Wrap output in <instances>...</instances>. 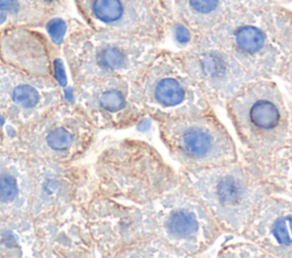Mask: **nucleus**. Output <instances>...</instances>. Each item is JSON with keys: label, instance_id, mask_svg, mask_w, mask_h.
<instances>
[{"label": "nucleus", "instance_id": "2", "mask_svg": "<svg viewBox=\"0 0 292 258\" xmlns=\"http://www.w3.org/2000/svg\"><path fill=\"white\" fill-rule=\"evenodd\" d=\"M181 180L205 204L226 236L241 237L271 190L241 157L218 166L181 170Z\"/></svg>", "mask_w": 292, "mask_h": 258}, {"label": "nucleus", "instance_id": "12", "mask_svg": "<svg viewBox=\"0 0 292 258\" xmlns=\"http://www.w3.org/2000/svg\"><path fill=\"white\" fill-rule=\"evenodd\" d=\"M242 238V237H241ZM243 241H229L223 244L216 254L221 258H271L270 254L254 241L242 238Z\"/></svg>", "mask_w": 292, "mask_h": 258}, {"label": "nucleus", "instance_id": "15", "mask_svg": "<svg viewBox=\"0 0 292 258\" xmlns=\"http://www.w3.org/2000/svg\"><path fill=\"white\" fill-rule=\"evenodd\" d=\"M18 193V185L15 177L7 173L0 174V201L8 203Z\"/></svg>", "mask_w": 292, "mask_h": 258}, {"label": "nucleus", "instance_id": "5", "mask_svg": "<svg viewBox=\"0 0 292 258\" xmlns=\"http://www.w3.org/2000/svg\"><path fill=\"white\" fill-rule=\"evenodd\" d=\"M160 140L181 170H195L237 162V142L215 110L199 114L160 118Z\"/></svg>", "mask_w": 292, "mask_h": 258}, {"label": "nucleus", "instance_id": "4", "mask_svg": "<svg viewBox=\"0 0 292 258\" xmlns=\"http://www.w3.org/2000/svg\"><path fill=\"white\" fill-rule=\"evenodd\" d=\"M133 98L152 121L214 111L179 52L159 49L133 80Z\"/></svg>", "mask_w": 292, "mask_h": 258}, {"label": "nucleus", "instance_id": "6", "mask_svg": "<svg viewBox=\"0 0 292 258\" xmlns=\"http://www.w3.org/2000/svg\"><path fill=\"white\" fill-rule=\"evenodd\" d=\"M146 206L154 222L155 235L183 258L203 255L226 236L209 209L182 180Z\"/></svg>", "mask_w": 292, "mask_h": 258}, {"label": "nucleus", "instance_id": "18", "mask_svg": "<svg viewBox=\"0 0 292 258\" xmlns=\"http://www.w3.org/2000/svg\"><path fill=\"white\" fill-rule=\"evenodd\" d=\"M54 70H55V78H56V80H57L58 83L61 84L62 87H65L66 86L65 70H64L63 63L59 59L55 60V63H54Z\"/></svg>", "mask_w": 292, "mask_h": 258}, {"label": "nucleus", "instance_id": "11", "mask_svg": "<svg viewBox=\"0 0 292 258\" xmlns=\"http://www.w3.org/2000/svg\"><path fill=\"white\" fill-rule=\"evenodd\" d=\"M119 255L125 257L183 258L181 254L159 236H152L138 241L122 251Z\"/></svg>", "mask_w": 292, "mask_h": 258}, {"label": "nucleus", "instance_id": "14", "mask_svg": "<svg viewBox=\"0 0 292 258\" xmlns=\"http://www.w3.org/2000/svg\"><path fill=\"white\" fill-rule=\"evenodd\" d=\"M47 143L51 149L58 151L66 150L71 146L73 138L71 133L64 128H56L51 130L47 135Z\"/></svg>", "mask_w": 292, "mask_h": 258}, {"label": "nucleus", "instance_id": "7", "mask_svg": "<svg viewBox=\"0 0 292 258\" xmlns=\"http://www.w3.org/2000/svg\"><path fill=\"white\" fill-rule=\"evenodd\" d=\"M112 190L129 204L145 206L181 182L179 171L144 140H128L118 149Z\"/></svg>", "mask_w": 292, "mask_h": 258}, {"label": "nucleus", "instance_id": "13", "mask_svg": "<svg viewBox=\"0 0 292 258\" xmlns=\"http://www.w3.org/2000/svg\"><path fill=\"white\" fill-rule=\"evenodd\" d=\"M13 100L24 108H32L39 102V94L33 87L21 84L14 89Z\"/></svg>", "mask_w": 292, "mask_h": 258}, {"label": "nucleus", "instance_id": "1", "mask_svg": "<svg viewBox=\"0 0 292 258\" xmlns=\"http://www.w3.org/2000/svg\"><path fill=\"white\" fill-rule=\"evenodd\" d=\"M195 40L223 48L256 80L281 78L292 62V10L256 2Z\"/></svg>", "mask_w": 292, "mask_h": 258}, {"label": "nucleus", "instance_id": "9", "mask_svg": "<svg viewBox=\"0 0 292 258\" xmlns=\"http://www.w3.org/2000/svg\"><path fill=\"white\" fill-rule=\"evenodd\" d=\"M241 237L261 246L271 258H292V199L267 196Z\"/></svg>", "mask_w": 292, "mask_h": 258}, {"label": "nucleus", "instance_id": "10", "mask_svg": "<svg viewBox=\"0 0 292 258\" xmlns=\"http://www.w3.org/2000/svg\"><path fill=\"white\" fill-rule=\"evenodd\" d=\"M257 0H174L175 17L186 24L195 38L221 25Z\"/></svg>", "mask_w": 292, "mask_h": 258}, {"label": "nucleus", "instance_id": "16", "mask_svg": "<svg viewBox=\"0 0 292 258\" xmlns=\"http://www.w3.org/2000/svg\"><path fill=\"white\" fill-rule=\"evenodd\" d=\"M47 31H48V33H49L51 40H53L55 43L59 44L63 41L64 34H65V32H66V25L63 19L54 18L48 23Z\"/></svg>", "mask_w": 292, "mask_h": 258}, {"label": "nucleus", "instance_id": "3", "mask_svg": "<svg viewBox=\"0 0 292 258\" xmlns=\"http://www.w3.org/2000/svg\"><path fill=\"white\" fill-rule=\"evenodd\" d=\"M240 150L269 155L289 143V103L274 79H257L224 105Z\"/></svg>", "mask_w": 292, "mask_h": 258}, {"label": "nucleus", "instance_id": "17", "mask_svg": "<svg viewBox=\"0 0 292 258\" xmlns=\"http://www.w3.org/2000/svg\"><path fill=\"white\" fill-rule=\"evenodd\" d=\"M0 10L1 18H5L7 13H16L18 10V5L16 0H0Z\"/></svg>", "mask_w": 292, "mask_h": 258}, {"label": "nucleus", "instance_id": "8", "mask_svg": "<svg viewBox=\"0 0 292 258\" xmlns=\"http://www.w3.org/2000/svg\"><path fill=\"white\" fill-rule=\"evenodd\" d=\"M179 55L214 107L223 108L243 87L256 80L226 50L202 40H195Z\"/></svg>", "mask_w": 292, "mask_h": 258}]
</instances>
